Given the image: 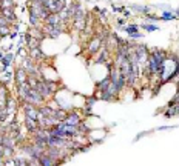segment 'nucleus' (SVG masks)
Listing matches in <instances>:
<instances>
[{"instance_id":"423d86ee","label":"nucleus","mask_w":179,"mask_h":166,"mask_svg":"<svg viewBox=\"0 0 179 166\" xmlns=\"http://www.w3.org/2000/svg\"><path fill=\"white\" fill-rule=\"evenodd\" d=\"M45 6L49 11V14H59L67 6V0H48V3Z\"/></svg>"},{"instance_id":"f257e3e1","label":"nucleus","mask_w":179,"mask_h":166,"mask_svg":"<svg viewBox=\"0 0 179 166\" xmlns=\"http://www.w3.org/2000/svg\"><path fill=\"white\" fill-rule=\"evenodd\" d=\"M28 12L30 16L39 17L42 22H45V19L49 16V11L46 9V6L42 5L40 2H37V0H28Z\"/></svg>"},{"instance_id":"bb28decb","label":"nucleus","mask_w":179,"mask_h":166,"mask_svg":"<svg viewBox=\"0 0 179 166\" xmlns=\"http://www.w3.org/2000/svg\"><path fill=\"white\" fill-rule=\"evenodd\" d=\"M145 17H147L150 22H159V20H161V17H159V16H155V14H151V12H150V14H147Z\"/></svg>"},{"instance_id":"f8f14e48","label":"nucleus","mask_w":179,"mask_h":166,"mask_svg":"<svg viewBox=\"0 0 179 166\" xmlns=\"http://www.w3.org/2000/svg\"><path fill=\"white\" fill-rule=\"evenodd\" d=\"M28 56H30V57H31V59H33V60L37 63V65H39V63H40V62L45 59V54L42 53V49H40V48L30 49V51H28Z\"/></svg>"},{"instance_id":"a211bd4d","label":"nucleus","mask_w":179,"mask_h":166,"mask_svg":"<svg viewBox=\"0 0 179 166\" xmlns=\"http://www.w3.org/2000/svg\"><path fill=\"white\" fill-rule=\"evenodd\" d=\"M162 22H170V20H177L179 17H176L173 14V9H168V11H164L162 12V16H159Z\"/></svg>"},{"instance_id":"6ab92c4d","label":"nucleus","mask_w":179,"mask_h":166,"mask_svg":"<svg viewBox=\"0 0 179 166\" xmlns=\"http://www.w3.org/2000/svg\"><path fill=\"white\" fill-rule=\"evenodd\" d=\"M12 60H14V54H5L3 56V59H2V68L6 71L8 68H9V65H11V63H12Z\"/></svg>"},{"instance_id":"b1692460","label":"nucleus","mask_w":179,"mask_h":166,"mask_svg":"<svg viewBox=\"0 0 179 166\" xmlns=\"http://www.w3.org/2000/svg\"><path fill=\"white\" fill-rule=\"evenodd\" d=\"M40 40H37V39H33V37H31V40L27 43V48H28V51L30 49H36V48H40Z\"/></svg>"},{"instance_id":"4be33fe9","label":"nucleus","mask_w":179,"mask_h":166,"mask_svg":"<svg viewBox=\"0 0 179 166\" xmlns=\"http://www.w3.org/2000/svg\"><path fill=\"white\" fill-rule=\"evenodd\" d=\"M16 25V22H12V20H9V19H6L5 16H2L0 14V26H14Z\"/></svg>"},{"instance_id":"473e14b6","label":"nucleus","mask_w":179,"mask_h":166,"mask_svg":"<svg viewBox=\"0 0 179 166\" xmlns=\"http://www.w3.org/2000/svg\"><path fill=\"white\" fill-rule=\"evenodd\" d=\"M176 94H179V80L176 82Z\"/></svg>"},{"instance_id":"c85d7f7f","label":"nucleus","mask_w":179,"mask_h":166,"mask_svg":"<svg viewBox=\"0 0 179 166\" xmlns=\"http://www.w3.org/2000/svg\"><path fill=\"white\" fill-rule=\"evenodd\" d=\"M130 39H142L144 37V34H140V32H134V34H131V35H128Z\"/></svg>"},{"instance_id":"a878e982","label":"nucleus","mask_w":179,"mask_h":166,"mask_svg":"<svg viewBox=\"0 0 179 166\" xmlns=\"http://www.w3.org/2000/svg\"><path fill=\"white\" fill-rule=\"evenodd\" d=\"M16 56H20V57H28V48L27 46H19V51L16 53Z\"/></svg>"},{"instance_id":"cd10ccee","label":"nucleus","mask_w":179,"mask_h":166,"mask_svg":"<svg viewBox=\"0 0 179 166\" xmlns=\"http://www.w3.org/2000/svg\"><path fill=\"white\" fill-rule=\"evenodd\" d=\"M28 166H40L39 158H28Z\"/></svg>"},{"instance_id":"ddd939ff","label":"nucleus","mask_w":179,"mask_h":166,"mask_svg":"<svg viewBox=\"0 0 179 166\" xmlns=\"http://www.w3.org/2000/svg\"><path fill=\"white\" fill-rule=\"evenodd\" d=\"M164 116L167 117V119H171V117L179 116V103H176V105H173V106H167V108H165Z\"/></svg>"},{"instance_id":"5701e85b","label":"nucleus","mask_w":179,"mask_h":166,"mask_svg":"<svg viewBox=\"0 0 179 166\" xmlns=\"http://www.w3.org/2000/svg\"><path fill=\"white\" fill-rule=\"evenodd\" d=\"M2 8H16V0H0V9Z\"/></svg>"},{"instance_id":"412c9836","label":"nucleus","mask_w":179,"mask_h":166,"mask_svg":"<svg viewBox=\"0 0 179 166\" xmlns=\"http://www.w3.org/2000/svg\"><path fill=\"white\" fill-rule=\"evenodd\" d=\"M139 29H144L147 32H153V31H158L159 26L155 23H142V25H139Z\"/></svg>"},{"instance_id":"f3484780","label":"nucleus","mask_w":179,"mask_h":166,"mask_svg":"<svg viewBox=\"0 0 179 166\" xmlns=\"http://www.w3.org/2000/svg\"><path fill=\"white\" fill-rule=\"evenodd\" d=\"M131 8L137 12V14H144V16L150 14V12L153 11L151 6H142V5H131Z\"/></svg>"},{"instance_id":"0eeeda50","label":"nucleus","mask_w":179,"mask_h":166,"mask_svg":"<svg viewBox=\"0 0 179 166\" xmlns=\"http://www.w3.org/2000/svg\"><path fill=\"white\" fill-rule=\"evenodd\" d=\"M20 105H22V112L25 117L37 120V117H39V108L34 105H30V103H20Z\"/></svg>"},{"instance_id":"20e7f679","label":"nucleus","mask_w":179,"mask_h":166,"mask_svg":"<svg viewBox=\"0 0 179 166\" xmlns=\"http://www.w3.org/2000/svg\"><path fill=\"white\" fill-rule=\"evenodd\" d=\"M42 32L45 34V37H48V39H57V37H60V34H63V31L67 29V26H48V25H42L40 26Z\"/></svg>"},{"instance_id":"1a4fd4ad","label":"nucleus","mask_w":179,"mask_h":166,"mask_svg":"<svg viewBox=\"0 0 179 166\" xmlns=\"http://www.w3.org/2000/svg\"><path fill=\"white\" fill-rule=\"evenodd\" d=\"M43 23L48 25V26H53V28H56V26H68L67 23H63V22L60 20L59 14H49V16L45 19Z\"/></svg>"},{"instance_id":"393cba45","label":"nucleus","mask_w":179,"mask_h":166,"mask_svg":"<svg viewBox=\"0 0 179 166\" xmlns=\"http://www.w3.org/2000/svg\"><path fill=\"white\" fill-rule=\"evenodd\" d=\"M11 26H0V37H9V34H11Z\"/></svg>"},{"instance_id":"f704fd0d","label":"nucleus","mask_w":179,"mask_h":166,"mask_svg":"<svg viewBox=\"0 0 179 166\" xmlns=\"http://www.w3.org/2000/svg\"><path fill=\"white\" fill-rule=\"evenodd\" d=\"M0 40H2V37H0Z\"/></svg>"},{"instance_id":"2eb2a0df","label":"nucleus","mask_w":179,"mask_h":166,"mask_svg":"<svg viewBox=\"0 0 179 166\" xmlns=\"http://www.w3.org/2000/svg\"><path fill=\"white\" fill-rule=\"evenodd\" d=\"M27 32H30V34H31L33 39H37V40H40V42L45 39V34L42 32V29H40V28H31V26H30Z\"/></svg>"},{"instance_id":"7c9ffc66","label":"nucleus","mask_w":179,"mask_h":166,"mask_svg":"<svg viewBox=\"0 0 179 166\" xmlns=\"http://www.w3.org/2000/svg\"><path fill=\"white\" fill-rule=\"evenodd\" d=\"M122 14H124L125 19H128V17L131 16V12H130V11H127V9H124V11H122Z\"/></svg>"},{"instance_id":"7ed1b4c3","label":"nucleus","mask_w":179,"mask_h":166,"mask_svg":"<svg viewBox=\"0 0 179 166\" xmlns=\"http://www.w3.org/2000/svg\"><path fill=\"white\" fill-rule=\"evenodd\" d=\"M23 103H30V105H34V106H42V105H45L46 101H45V98L36 91V89H31L30 88V91H28V94H27V97H25V100H23Z\"/></svg>"},{"instance_id":"9d476101","label":"nucleus","mask_w":179,"mask_h":166,"mask_svg":"<svg viewBox=\"0 0 179 166\" xmlns=\"http://www.w3.org/2000/svg\"><path fill=\"white\" fill-rule=\"evenodd\" d=\"M39 161H40V166H60L63 161L60 160H54V158H51L46 152H43V154L39 157Z\"/></svg>"},{"instance_id":"dca6fc26","label":"nucleus","mask_w":179,"mask_h":166,"mask_svg":"<svg viewBox=\"0 0 179 166\" xmlns=\"http://www.w3.org/2000/svg\"><path fill=\"white\" fill-rule=\"evenodd\" d=\"M110 83H111V80H110V77L107 75V77H105L104 80H100V82L96 85V91H99V92H102V91H107V89H108V86H110Z\"/></svg>"},{"instance_id":"4468645a","label":"nucleus","mask_w":179,"mask_h":166,"mask_svg":"<svg viewBox=\"0 0 179 166\" xmlns=\"http://www.w3.org/2000/svg\"><path fill=\"white\" fill-rule=\"evenodd\" d=\"M0 14L5 16L6 19L12 20V22H17V17H16V9L14 8H2L0 9Z\"/></svg>"},{"instance_id":"2f4dec72","label":"nucleus","mask_w":179,"mask_h":166,"mask_svg":"<svg viewBox=\"0 0 179 166\" xmlns=\"http://www.w3.org/2000/svg\"><path fill=\"white\" fill-rule=\"evenodd\" d=\"M16 37H17V32H11V34H9V39H11V40H14Z\"/></svg>"},{"instance_id":"72a5a7b5","label":"nucleus","mask_w":179,"mask_h":166,"mask_svg":"<svg viewBox=\"0 0 179 166\" xmlns=\"http://www.w3.org/2000/svg\"><path fill=\"white\" fill-rule=\"evenodd\" d=\"M2 59H3V53H0V62H2Z\"/></svg>"},{"instance_id":"9b49d317","label":"nucleus","mask_w":179,"mask_h":166,"mask_svg":"<svg viewBox=\"0 0 179 166\" xmlns=\"http://www.w3.org/2000/svg\"><path fill=\"white\" fill-rule=\"evenodd\" d=\"M23 125H25V128H27L28 135H31V134L37 129V128H39V125H37V120H33V119L25 117V116H23Z\"/></svg>"},{"instance_id":"6e6552de","label":"nucleus","mask_w":179,"mask_h":166,"mask_svg":"<svg viewBox=\"0 0 179 166\" xmlns=\"http://www.w3.org/2000/svg\"><path fill=\"white\" fill-rule=\"evenodd\" d=\"M27 80H28V72L25 71L22 66L16 68V71H14V82H16V86L27 83Z\"/></svg>"},{"instance_id":"aec40b11","label":"nucleus","mask_w":179,"mask_h":166,"mask_svg":"<svg viewBox=\"0 0 179 166\" xmlns=\"http://www.w3.org/2000/svg\"><path fill=\"white\" fill-rule=\"evenodd\" d=\"M122 31L127 32V35H131V34H134V32H139V25H134V23L125 25V26L122 28Z\"/></svg>"},{"instance_id":"39448f33","label":"nucleus","mask_w":179,"mask_h":166,"mask_svg":"<svg viewBox=\"0 0 179 166\" xmlns=\"http://www.w3.org/2000/svg\"><path fill=\"white\" fill-rule=\"evenodd\" d=\"M100 46H102V40H100L99 37L94 34L91 39L86 42V54H88L90 57L96 56V54H97V51L100 49Z\"/></svg>"},{"instance_id":"f03ea898","label":"nucleus","mask_w":179,"mask_h":166,"mask_svg":"<svg viewBox=\"0 0 179 166\" xmlns=\"http://www.w3.org/2000/svg\"><path fill=\"white\" fill-rule=\"evenodd\" d=\"M110 60H113V54L105 48V45L102 43L100 49L97 51V54L93 56V63H96V65H105V63L110 62Z\"/></svg>"},{"instance_id":"c756f323","label":"nucleus","mask_w":179,"mask_h":166,"mask_svg":"<svg viewBox=\"0 0 179 166\" xmlns=\"http://www.w3.org/2000/svg\"><path fill=\"white\" fill-rule=\"evenodd\" d=\"M150 132H151V131H145V132H142V134H139V135H136V137H134V142H137V140H139V138H142V137L148 135Z\"/></svg>"}]
</instances>
